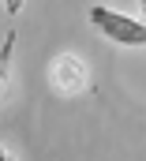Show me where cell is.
Masks as SVG:
<instances>
[{"mask_svg": "<svg viewBox=\"0 0 146 161\" xmlns=\"http://www.w3.org/2000/svg\"><path fill=\"white\" fill-rule=\"evenodd\" d=\"M11 45H15V34H4V49H0V60H8V53H11Z\"/></svg>", "mask_w": 146, "mask_h": 161, "instance_id": "cell-3", "label": "cell"}, {"mask_svg": "<svg viewBox=\"0 0 146 161\" xmlns=\"http://www.w3.org/2000/svg\"><path fill=\"white\" fill-rule=\"evenodd\" d=\"M86 19L101 30V38H109L112 45H127V49H146V23L143 19H131L124 11H112V8H101L94 4L86 11Z\"/></svg>", "mask_w": 146, "mask_h": 161, "instance_id": "cell-1", "label": "cell"}, {"mask_svg": "<svg viewBox=\"0 0 146 161\" xmlns=\"http://www.w3.org/2000/svg\"><path fill=\"white\" fill-rule=\"evenodd\" d=\"M139 15H143V23H146V0H143V4H139Z\"/></svg>", "mask_w": 146, "mask_h": 161, "instance_id": "cell-4", "label": "cell"}, {"mask_svg": "<svg viewBox=\"0 0 146 161\" xmlns=\"http://www.w3.org/2000/svg\"><path fill=\"white\" fill-rule=\"evenodd\" d=\"M49 86H53L60 97H79V94H86V86H90V68H86V60H82L79 53H60V56H53V64H49Z\"/></svg>", "mask_w": 146, "mask_h": 161, "instance_id": "cell-2", "label": "cell"}, {"mask_svg": "<svg viewBox=\"0 0 146 161\" xmlns=\"http://www.w3.org/2000/svg\"><path fill=\"white\" fill-rule=\"evenodd\" d=\"M0 161H11V158H8V154H4V158H0Z\"/></svg>", "mask_w": 146, "mask_h": 161, "instance_id": "cell-5", "label": "cell"}]
</instances>
